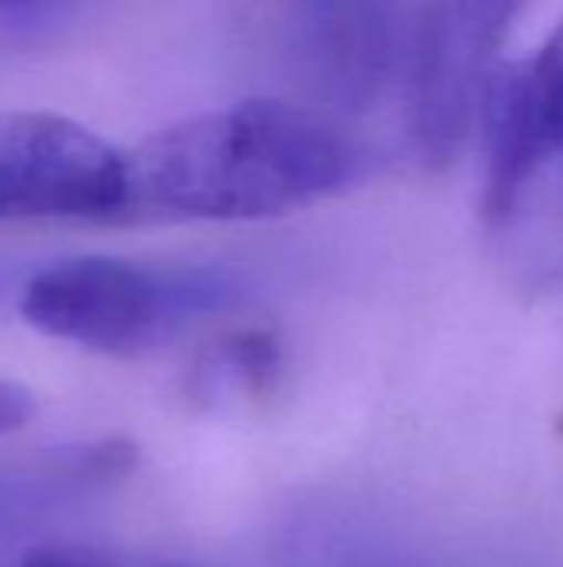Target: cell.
<instances>
[{"label": "cell", "instance_id": "30bf717a", "mask_svg": "<svg viewBox=\"0 0 563 567\" xmlns=\"http://www.w3.org/2000/svg\"><path fill=\"white\" fill-rule=\"evenodd\" d=\"M305 567H415L408 558L398 555H385V551H368V548H348V551H335L322 561H312Z\"/></svg>", "mask_w": 563, "mask_h": 567}, {"label": "cell", "instance_id": "3957f363", "mask_svg": "<svg viewBox=\"0 0 563 567\" xmlns=\"http://www.w3.org/2000/svg\"><path fill=\"white\" fill-rule=\"evenodd\" d=\"M236 296V282L222 272H163L113 256H70L27 282L20 312L50 339L129 359Z\"/></svg>", "mask_w": 563, "mask_h": 567}, {"label": "cell", "instance_id": "52a82bcc", "mask_svg": "<svg viewBox=\"0 0 563 567\" xmlns=\"http://www.w3.org/2000/svg\"><path fill=\"white\" fill-rule=\"evenodd\" d=\"M282 365L279 342L265 332H246L229 339L216 352V372L232 385V389H249L262 392L275 382Z\"/></svg>", "mask_w": 563, "mask_h": 567}, {"label": "cell", "instance_id": "9c48e42d", "mask_svg": "<svg viewBox=\"0 0 563 567\" xmlns=\"http://www.w3.org/2000/svg\"><path fill=\"white\" fill-rule=\"evenodd\" d=\"M33 409H37V402L20 382L0 379V435L27 425L33 419Z\"/></svg>", "mask_w": 563, "mask_h": 567}, {"label": "cell", "instance_id": "8992f818", "mask_svg": "<svg viewBox=\"0 0 563 567\" xmlns=\"http://www.w3.org/2000/svg\"><path fill=\"white\" fill-rule=\"evenodd\" d=\"M421 17L402 0H302L292 56L305 86L342 113H365L415 80Z\"/></svg>", "mask_w": 563, "mask_h": 567}, {"label": "cell", "instance_id": "8fae6325", "mask_svg": "<svg viewBox=\"0 0 563 567\" xmlns=\"http://www.w3.org/2000/svg\"><path fill=\"white\" fill-rule=\"evenodd\" d=\"M27 3H37V0H0V10H13V7H27Z\"/></svg>", "mask_w": 563, "mask_h": 567}, {"label": "cell", "instance_id": "ba28073f", "mask_svg": "<svg viewBox=\"0 0 563 567\" xmlns=\"http://www.w3.org/2000/svg\"><path fill=\"white\" fill-rule=\"evenodd\" d=\"M17 567H192L156 555L136 551H113V548H90V545H46L30 555Z\"/></svg>", "mask_w": 563, "mask_h": 567}, {"label": "cell", "instance_id": "277c9868", "mask_svg": "<svg viewBox=\"0 0 563 567\" xmlns=\"http://www.w3.org/2000/svg\"><path fill=\"white\" fill-rule=\"evenodd\" d=\"M126 216V153L83 123L0 113V223Z\"/></svg>", "mask_w": 563, "mask_h": 567}, {"label": "cell", "instance_id": "5b68a950", "mask_svg": "<svg viewBox=\"0 0 563 567\" xmlns=\"http://www.w3.org/2000/svg\"><path fill=\"white\" fill-rule=\"evenodd\" d=\"M528 0H428L411 80V140L425 163L458 156L481 113L498 50Z\"/></svg>", "mask_w": 563, "mask_h": 567}, {"label": "cell", "instance_id": "7a4b0ae2", "mask_svg": "<svg viewBox=\"0 0 563 567\" xmlns=\"http://www.w3.org/2000/svg\"><path fill=\"white\" fill-rule=\"evenodd\" d=\"M484 123L481 219L504 279L531 296L563 292V23L521 60L498 63Z\"/></svg>", "mask_w": 563, "mask_h": 567}, {"label": "cell", "instance_id": "6da1fadb", "mask_svg": "<svg viewBox=\"0 0 563 567\" xmlns=\"http://www.w3.org/2000/svg\"><path fill=\"white\" fill-rule=\"evenodd\" d=\"M355 143L282 100H242L156 130L126 150V216L269 219L305 209L358 176Z\"/></svg>", "mask_w": 563, "mask_h": 567}]
</instances>
